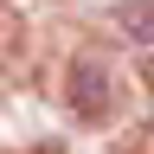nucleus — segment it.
I'll use <instances>...</instances> for the list:
<instances>
[{
    "label": "nucleus",
    "mask_w": 154,
    "mask_h": 154,
    "mask_svg": "<svg viewBox=\"0 0 154 154\" xmlns=\"http://www.w3.org/2000/svg\"><path fill=\"white\" fill-rule=\"evenodd\" d=\"M71 103H77V116H90V122L109 116L116 96H109V71L96 64V58H77V64H71Z\"/></svg>",
    "instance_id": "nucleus-1"
}]
</instances>
